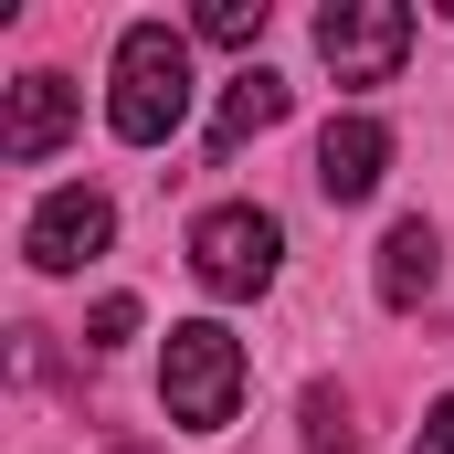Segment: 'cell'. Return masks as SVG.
<instances>
[{"label":"cell","instance_id":"cell-1","mask_svg":"<svg viewBox=\"0 0 454 454\" xmlns=\"http://www.w3.org/2000/svg\"><path fill=\"white\" fill-rule=\"evenodd\" d=\"M191 116V43L169 21H127L116 32V85H106V127L127 148H169Z\"/></svg>","mask_w":454,"mask_h":454},{"label":"cell","instance_id":"cell-2","mask_svg":"<svg viewBox=\"0 0 454 454\" xmlns=\"http://www.w3.org/2000/svg\"><path fill=\"white\" fill-rule=\"evenodd\" d=\"M159 402H169L180 434H223L232 412H243V339L212 328V317L169 328V348H159Z\"/></svg>","mask_w":454,"mask_h":454},{"label":"cell","instance_id":"cell-3","mask_svg":"<svg viewBox=\"0 0 454 454\" xmlns=\"http://www.w3.org/2000/svg\"><path fill=\"white\" fill-rule=\"evenodd\" d=\"M275 264H286V223L275 212H254V201H223V212H201L191 223V275L212 286V296H264L275 286Z\"/></svg>","mask_w":454,"mask_h":454},{"label":"cell","instance_id":"cell-4","mask_svg":"<svg viewBox=\"0 0 454 454\" xmlns=\"http://www.w3.org/2000/svg\"><path fill=\"white\" fill-rule=\"evenodd\" d=\"M412 53V11L402 0H328L317 11V64L339 85H391Z\"/></svg>","mask_w":454,"mask_h":454},{"label":"cell","instance_id":"cell-5","mask_svg":"<svg viewBox=\"0 0 454 454\" xmlns=\"http://www.w3.org/2000/svg\"><path fill=\"white\" fill-rule=\"evenodd\" d=\"M106 243H116V201H106V191H85V180H74V191H53V201L21 223L32 275H74V264H96Z\"/></svg>","mask_w":454,"mask_h":454},{"label":"cell","instance_id":"cell-6","mask_svg":"<svg viewBox=\"0 0 454 454\" xmlns=\"http://www.w3.org/2000/svg\"><path fill=\"white\" fill-rule=\"evenodd\" d=\"M74 74H53V64H32L21 85H11V116H0V159L11 169H32V159H53L64 137H74Z\"/></svg>","mask_w":454,"mask_h":454},{"label":"cell","instance_id":"cell-7","mask_svg":"<svg viewBox=\"0 0 454 454\" xmlns=\"http://www.w3.org/2000/svg\"><path fill=\"white\" fill-rule=\"evenodd\" d=\"M380 169H391V127H380V116H328V137H317V191H328V201H370Z\"/></svg>","mask_w":454,"mask_h":454},{"label":"cell","instance_id":"cell-8","mask_svg":"<svg viewBox=\"0 0 454 454\" xmlns=\"http://www.w3.org/2000/svg\"><path fill=\"white\" fill-rule=\"evenodd\" d=\"M434 286H444V232L412 212V223H391V232H380V307H402V317H412Z\"/></svg>","mask_w":454,"mask_h":454},{"label":"cell","instance_id":"cell-9","mask_svg":"<svg viewBox=\"0 0 454 454\" xmlns=\"http://www.w3.org/2000/svg\"><path fill=\"white\" fill-rule=\"evenodd\" d=\"M286 106H296V85L286 74H264V64H243L232 74V96H223V116H212V159H232L243 137H264V127H286Z\"/></svg>","mask_w":454,"mask_h":454},{"label":"cell","instance_id":"cell-10","mask_svg":"<svg viewBox=\"0 0 454 454\" xmlns=\"http://www.w3.org/2000/svg\"><path fill=\"white\" fill-rule=\"evenodd\" d=\"M307 454H359V423H348V402L317 380L307 391Z\"/></svg>","mask_w":454,"mask_h":454},{"label":"cell","instance_id":"cell-11","mask_svg":"<svg viewBox=\"0 0 454 454\" xmlns=\"http://www.w3.org/2000/svg\"><path fill=\"white\" fill-rule=\"evenodd\" d=\"M201 43H264V0H201Z\"/></svg>","mask_w":454,"mask_h":454},{"label":"cell","instance_id":"cell-12","mask_svg":"<svg viewBox=\"0 0 454 454\" xmlns=\"http://www.w3.org/2000/svg\"><path fill=\"white\" fill-rule=\"evenodd\" d=\"M137 339V296H106L96 317H85V348H127Z\"/></svg>","mask_w":454,"mask_h":454},{"label":"cell","instance_id":"cell-13","mask_svg":"<svg viewBox=\"0 0 454 454\" xmlns=\"http://www.w3.org/2000/svg\"><path fill=\"white\" fill-rule=\"evenodd\" d=\"M412 454H454V391L423 412V434H412Z\"/></svg>","mask_w":454,"mask_h":454},{"label":"cell","instance_id":"cell-14","mask_svg":"<svg viewBox=\"0 0 454 454\" xmlns=\"http://www.w3.org/2000/svg\"><path fill=\"white\" fill-rule=\"evenodd\" d=\"M116 454H137V444H116Z\"/></svg>","mask_w":454,"mask_h":454}]
</instances>
